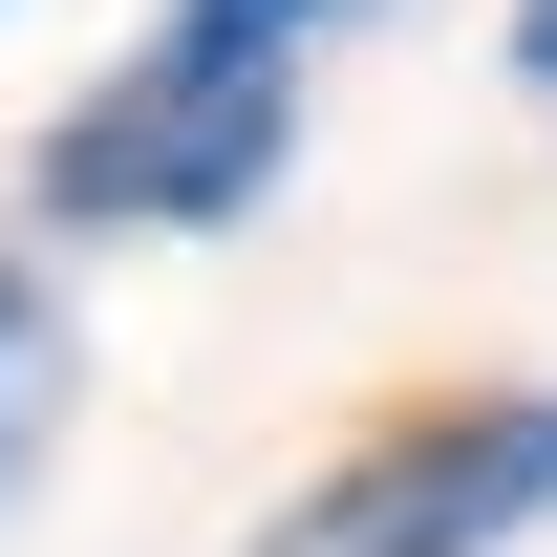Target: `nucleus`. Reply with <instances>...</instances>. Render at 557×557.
I'll return each instance as SVG.
<instances>
[{
  "label": "nucleus",
  "mask_w": 557,
  "mask_h": 557,
  "mask_svg": "<svg viewBox=\"0 0 557 557\" xmlns=\"http://www.w3.org/2000/svg\"><path fill=\"white\" fill-rule=\"evenodd\" d=\"M214 22H258V44H322V22H364V0H214Z\"/></svg>",
  "instance_id": "obj_4"
},
{
  "label": "nucleus",
  "mask_w": 557,
  "mask_h": 557,
  "mask_svg": "<svg viewBox=\"0 0 557 557\" xmlns=\"http://www.w3.org/2000/svg\"><path fill=\"white\" fill-rule=\"evenodd\" d=\"M557 536V386H472V408L364 429L322 493H278L258 557H515Z\"/></svg>",
  "instance_id": "obj_2"
},
{
  "label": "nucleus",
  "mask_w": 557,
  "mask_h": 557,
  "mask_svg": "<svg viewBox=\"0 0 557 557\" xmlns=\"http://www.w3.org/2000/svg\"><path fill=\"white\" fill-rule=\"evenodd\" d=\"M278 172H300V44H258V22L172 0L129 65L44 129V172H22V194H44V236H236Z\"/></svg>",
  "instance_id": "obj_1"
},
{
  "label": "nucleus",
  "mask_w": 557,
  "mask_h": 557,
  "mask_svg": "<svg viewBox=\"0 0 557 557\" xmlns=\"http://www.w3.org/2000/svg\"><path fill=\"white\" fill-rule=\"evenodd\" d=\"M515 86H536V108H557V0H515Z\"/></svg>",
  "instance_id": "obj_5"
},
{
  "label": "nucleus",
  "mask_w": 557,
  "mask_h": 557,
  "mask_svg": "<svg viewBox=\"0 0 557 557\" xmlns=\"http://www.w3.org/2000/svg\"><path fill=\"white\" fill-rule=\"evenodd\" d=\"M44 408H65V300H44V258H0V493H22Z\"/></svg>",
  "instance_id": "obj_3"
}]
</instances>
